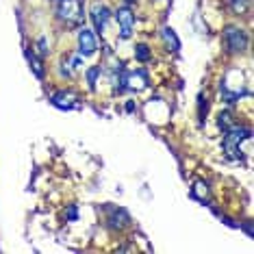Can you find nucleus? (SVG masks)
Segmentation results:
<instances>
[{"mask_svg":"<svg viewBox=\"0 0 254 254\" xmlns=\"http://www.w3.org/2000/svg\"><path fill=\"white\" fill-rule=\"evenodd\" d=\"M224 141H222V150H224V157L230 161H239L241 159V143L246 139H250L252 130L248 126L241 124H233L228 130H224Z\"/></svg>","mask_w":254,"mask_h":254,"instance_id":"nucleus-1","label":"nucleus"},{"mask_svg":"<svg viewBox=\"0 0 254 254\" xmlns=\"http://www.w3.org/2000/svg\"><path fill=\"white\" fill-rule=\"evenodd\" d=\"M57 18H59L67 28H80L85 20V4L83 0H61L57 7Z\"/></svg>","mask_w":254,"mask_h":254,"instance_id":"nucleus-2","label":"nucleus"},{"mask_svg":"<svg viewBox=\"0 0 254 254\" xmlns=\"http://www.w3.org/2000/svg\"><path fill=\"white\" fill-rule=\"evenodd\" d=\"M148 85L146 70H120L118 74V91H143Z\"/></svg>","mask_w":254,"mask_h":254,"instance_id":"nucleus-3","label":"nucleus"},{"mask_svg":"<svg viewBox=\"0 0 254 254\" xmlns=\"http://www.w3.org/2000/svg\"><path fill=\"white\" fill-rule=\"evenodd\" d=\"M222 42L226 46V50L230 55H239V53H246L248 44H250V37L244 28L239 26H226L222 33Z\"/></svg>","mask_w":254,"mask_h":254,"instance_id":"nucleus-4","label":"nucleus"},{"mask_svg":"<svg viewBox=\"0 0 254 254\" xmlns=\"http://www.w3.org/2000/svg\"><path fill=\"white\" fill-rule=\"evenodd\" d=\"M115 20H118V26H120V39H130L132 37V31H135V13L128 4H122L113 11Z\"/></svg>","mask_w":254,"mask_h":254,"instance_id":"nucleus-5","label":"nucleus"},{"mask_svg":"<svg viewBox=\"0 0 254 254\" xmlns=\"http://www.w3.org/2000/svg\"><path fill=\"white\" fill-rule=\"evenodd\" d=\"M76 46H78V55H83V57L96 55V50H98V39H96V35H94V31H89V28L80 26V28H78V35H76Z\"/></svg>","mask_w":254,"mask_h":254,"instance_id":"nucleus-6","label":"nucleus"},{"mask_svg":"<svg viewBox=\"0 0 254 254\" xmlns=\"http://www.w3.org/2000/svg\"><path fill=\"white\" fill-rule=\"evenodd\" d=\"M91 22H94V26H96V33H105V28H107V22L111 20V9L107 7L105 2H94L91 4Z\"/></svg>","mask_w":254,"mask_h":254,"instance_id":"nucleus-7","label":"nucleus"},{"mask_svg":"<svg viewBox=\"0 0 254 254\" xmlns=\"http://www.w3.org/2000/svg\"><path fill=\"white\" fill-rule=\"evenodd\" d=\"M107 226L111 230H124L126 226H130L128 213L120 206H107Z\"/></svg>","mask_w":254,"mask_h":254,"instance_id":"nucleus-8","label":"nucleus"},{"mask_svg":"<svg viewBox=\"0 0 254 254\" xmlns=\"http://www.w3.org/2000/svg\"><path fill=\"white\" fill-rule=\"evenodd\" d=\"M50 102H53L57 109H65V111L80 107L78 96L74 94V91H70V89H61V91H57V94H53L50 96Z\"/></svg>","mask_w":254,"mask_h":254,"instance_id":"nucleus-9","label":"nucleus"},{"mask_svg":"<svg viewBox=\"0 0 254 254\" xmlns=\"http://www.w3.org/2000/svg\"><path fill=\"white\" fill-rule=\"evenodd\" d=\"M24 55H26V61H28V65H31V70H33V74L39 78V80H44V76H46V67H44V63H42V59L33 53L31 48H24Z\"/></svg>","mask_w":254,"mask_h":254,"instance_id":"nucleus-10","label":"nucleus"},{"mask_svg":"<svg viewBox=\"0 0 254 254\" xmlns=\"http://www.w3.org/2000/svg\"><path fill=\"white\" fill-rule=\"evenodd\" d=\"M161 37H163L167 50H172V53H178V50H181V42H178L176 33L172 31L170 26H163V28H161Z\"/></svg>","mask_w":254,"mask_h":254,"instance_id":"nucleus-11","label":"nucleus"},{"mask_svg":"<svg viewBox=\"0 0 254 254\" xmlns=\"http://www.w3.org/2000/svg\"><path fill=\"white\" fill-rule=\"evenodd\" d=\"M191 195L193 198H198L200 202H209V185H206L204 181H198V183H193V189H191Z\"/></svg>","mask_w":254,"mask_h":254,"instance_id":"nucleus-12","label":"nucleus"},{"mask_svg":"<svg viewBox=\"0 0 254 254\" xmlns=\"http://www.w3.org/2000/svg\"><path fill=\"white\" fill-rule=\"evenodd\" d=\"M135 59L139 61V63L150 61V59H152V50H150L146 44H137L135 46Z\"/></svg>","mask_w":254,"mask_h":254,"instance_id":"nucleus-13","label":"nucleus"},{"mask_svg":"<svg viewBox=\"0 0 254 254\" xmlns=\"http://www.w3.org/2000/svg\"><path fill=\"white\" fill-rule=\"evenodd\" d=\"M233 124H237V122H235V118H233V113H230V111H222L217 115V126L222 130H228Z\"/></svg>","mask_w":254,"mask_h":254,"instance_id":"nucleus-14","label":"nucleus"},{"mask_svg":"<svg viewBox=\"0 0 254 254\" xmlns=\"http://www.w3.org/2000/svg\"><path fill=\"white\" fill-rule=\"evenodd\" d=\"M102 74V65H94L87 70V83H89V89H96V83H98V76Z\"/></svg>","mask_w":254,"mask_h":254,"instance_id":"nucleus-15","label":"nucleus"},{"mask_svg":"<svg viewBox=\"0 0 254 254\" xmlns=\"http://www.w3.org/2000/svg\"><path fill=\"white\" fill-rule=\"evenodd\" d=\"M206 111H209V100H206L204 94H200L198 96V115H200V120L206 118Z\"/></svg>","mask_w":254,"mask_h":254,"instance_id":"nucleus-16","label":"nucleus"},{"mask_svg":"<svg viewBox=\"0 0 254 254\" xmlns=\"http://www.w3.org/2000/svg\"><path fill=\"white\" fill-rule=\"evenodd\" d=\"M37 50H39V55H42V57L48 55V53H50V48H48V39H46V37H39V39H37Z\"/></svg>","mask_w":254,"mask_h":254,"instance_id":"nucleus-17","label":"nucleus"},{"mask_svg":"<svg viewBox=\"0 0 254 254\" xmlns=\"http://www.w3.org/2000/svg\"><path fill=\"white\" fill-rule=\"evenodd\" d=\"M65 219H67V222H76V219H78V209H76V204H70V206H67Z\"/></svg>","mask_w":254,"mask_h":254,"instance_id":"nucleus-18","label":"nucleus"},{"mask_svg":"<svg viewBox=\"0 0 254 254\" xmlns=\"http://www.w3.org/2000/svg\"><path fill=\"white\" fill-rule=\"evenodd\" d=\"M230 4H233V9L237 11V13H244V11L248 9V0H230Z\"/></svg>","mask_w":254,"mask_h":254,"instance_id":"nucleus-19","label":"nucleus"},{"mask_svg":"<svg viewBox=\"0 0 254 254\" xmlns=\"http://www.w3.org/2000/svg\"><path fill=\"white\" fill-rule=\"evenodd\" d=\"M241 228H244L246 233H248V237H254V226H252V222H250V219H248V222H246Z\"/></svg>","mask_w":254,"mask_h":254,"instance_id":"nucleus-20","label":"nucleus"},{"mask_svg":"<svg viewBox=\"0 0 254 254\" xmlns=\"http://www.w3.org/2000/svg\"><path fill=\"white\" fill-rule=\"evenodd\" d=\"M135 109H137L135 102H126V111H128V113H132V111H135Z\"/></svg>","mask_w":254,"mask_h":254,"instance_id":"nucleus-21","label":"nucleus"},{"mask_svg":"<svg viewBox=\"0 0 254 254\" xmlns=\"http://www.w3.org/2000/svg\"><path fill=\"white\" fill-rule=\"evenodd\" d=\"M128 2H132V0H128Z\"/></svg>","mask_w":254,"mask_h":254,"instance_id":"nucleus-22","label":"nucleus"}]
</instances>
